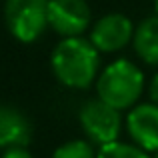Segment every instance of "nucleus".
<instances>
[{
  "label": "nucleus",
  "instance_id": "f257e3e1",
  "mask_svg": "<svg viewBox=\"0 0 158 158\" xmlns=\"http://www.w3.org/2000/svg\"><path fill=\"white\" fill-rule=\"evenodd\" d=\"M54 76L68 88H88L100 66L98 50L90 40L80 36L64 38L52 52Z\"/></svg>",
  "mask_w": 158,
  "mask_h": 158
},
{
  "label": "nucleus",
  "instance_id": "f03ea898",
  "mask_svg": "<svg viewBox=\"0 0 158 158\" xmlns=\"http://www.w3.org/2000/svg\"><path fill=\"white\" fill-rule=\"evenodd\" d=\"M98 98L116 110L136 104L144 90V74L130 60H114L100 72L96 82Z\"/></svg>",
  "mask_w": 158,
  "mask_h": 158
},
{
  "label": "nucleus",
  "instance_id": "7ed1b4c3",
  "mask_svg": "<svg viewBox=\"0 0 158 158\" xmlns=\"http://www.w3.org/2000/svg\"><path fill=\"white\" fill-rule=\"evenodd\" d=\"M4 18L16 40L34 42L48 26V0H6Z\"/></svg>",
  "mask_w": 158,
  "mask_h": 158
},
{
  "label": "nucleus",
  "instance_id": "20e7f679",
  "mask_svg": "<svg viewBox=\"0 0 158 158\" xmlns=\"http://www.w3.org/2000/svg\"><path fill=\"white\" fill-rule=\"evenodd\" d=\"M80 124L88 140H92L98 146H104L118 140L122 118H120V110L112 108L100 98H94L82 106Z\"/></svg>",
  "mask_w": 158,
  "mask_h": 158
},
{
  "label": "nucleus",
  "instance_id": "39448f33",
  "mask_svg": "<svg viewBox=\"0 0 158 158\" xmlns=\"http://www.w3.org/2000/svg\"><path fill=\"white\" fill-rule=\"evenodd\" d=\"M90 24L84 0H48V26L64 38H76Z\"/></svg>",
  "mask_w": 158,
  "mask_h": 158
},
{
  "label": "nucleus",
  "instance_id": "423d86ee",
  "mask_svg": "<svg viewBox=\"0 0 158 158\" xmlns=\"http://www.w3.org/2000/svg\"><path fill=\"white\" fill-rule=\"evenodd\" d=\"M134 26L130 18L124 14L112 12L106 14L94 24L90 32V42L96 46L98 52H116L122 50L130 40H134Z\"/></svg>",
  "mask_w": 158,
  "mask_h": 158
},
{
  "label": "nucleus",
  "instance_id": "0eeeda50",
  "mask_svg": "<svg viewBox=\"0 0 158 158\" xmlns=\"http://www.w3.org/2000/svg\"><path fill=\"white\" fill-rule=\"evenodd\" d=\"M126 130L136 146L158 152V104H140L126 116Z\"/></svg>",
  "mask_w": 158,
  "mask_h": 158
},
{
  "label": "nucleus",
  "instance_id": "6e6552de",
  "mask_svg": "<svg viewBox=\"0 0 158 158\" xmlns=\"http://www.w3.org/2000/svg\"><path fill=\"white\" fill-rule=\"evenodd\" d=\"M30 142V122L20 110L0 104V150L26 148Z\"/></svg>",
  "mask_w": 158,
  "mask_h": 158
},
{
  "label": "nucleus",
  "instance_id": "1a4fd4ad",
  "mask_svg": "<svg viewBox=\"0 0 158 158\" xmlns=\"http://www.w3.org/2000/svg\"><path fill=\"white\" fill-rule=\"evenodd\" d=\"M134 50L146 64H158V16L142 20L134 32Z\"/></svg>",
  "mask_w": 158,
  "mask_h": 158
},
{
  "label": "nucleus",
  "instance_id": "9d476101",
  "mask_svg": "<svg viewBox=\"0 0 158 158\" xmlns=\"http://www.w3.org/2000/svg\"><path fill=\"white\" fill-rule=\"evenodd\" d=\"M96 158H150L146 150H142L136 144H126V142H110L98 148Z\"/></svg>",
  "mask_w": 158,
  "mask_h": 158
},
{
  "label": "nucleus",
  "instance_id": "9b49d317",
  "mask_svg": "<svg viewBox=\"0 0 158 158\" xmlns=\"http://www.w3.org/2000/svg\"><path fill=\"white\" fill-rule=\"evenodd\" d=\"M52 158H96L92 144L86 140H70L54 150Z\"/></svg>",
  "mask_w": 158,
  "mask_h": 158
},
{
  "label": "nucleus",
  "instance_id": "f8f14e48",
  "mask_svg": "<svg viewBox=\"0 0 158 158\" xmlns=\"http://www.w3.org/2000/svg\"><path fill=\"white\" fill-rule=\"evenodd\" d=\"M2 158H32V154L26 148H10L2 154Z\"/></svg>",
  "mask_w": 158,
  "mask_h": 158
},
{
  "label": "nucleus",
  "instance_id": "ddd939ff",
  "mask_svg": "<svg viewBox=\"0 0 158 158\" xmlns=\"http://www.w3.org/2000/svg\"><path fill=\"white\" fill-rule=\"evenodd\" d=\"M150 98H152L154 104H158V74L152 78V82H150Z\"/></svg>",
  "mask_w": 158,
  "mask_h": 158
},
{
  "label": "nucleus",
  "instance_id": "4468645a",
  "mask_svg": "<svg viewBox=\"0 0 158 158\" xmlns=\"http://www.w3.org/2000/svg\"><path fill=\"white\" fill-rule=\"evenodd\" d=\"M154 4H156V12H158V0H154Z\"/></svg>",
  "mask_w": 158,
  "mask_h": 158
},
{
  "label": "nucleus",
  "instance_id": "2eb2a0df",
  "mask_svg": "<svg viewBox=\"0 0 158 158\" xmlns=\"http://www.w3.org/2000/svg\"><path fill=\"white\" fill-rule=\"evenodd\" d=\"M152 158H158V152H154V156H152Z\"/></svg>",
  "mask_w": 158,
  "mask_h": 158
}]
</instances>
